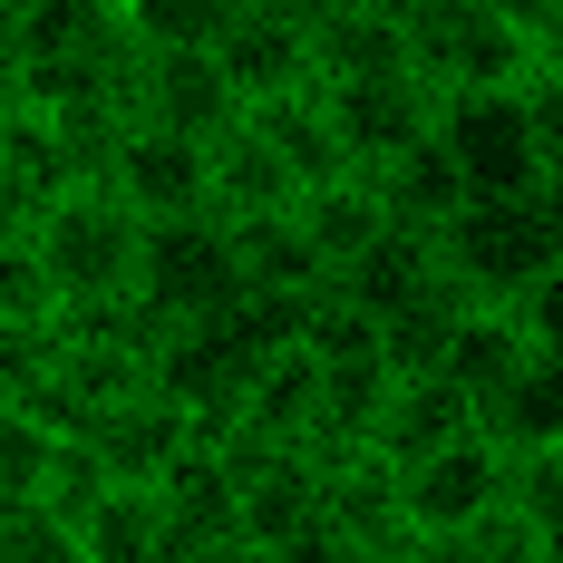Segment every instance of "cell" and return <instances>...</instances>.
<instances>
[{
    "label": "cell",
    "instance_id": "obj_9",
    "mask_svg": "<svg viewBox=\"0 0 563 563\" xmlns=\"http://www.w3.org/2000/svg\"><path fill=\"white\" fill-rule=\"evenodd\" d=\"M486 506H506V456L486 438H456V448L398 466V525H408V544H448L456 525H476Z\"/></svg>",
    "mask_w": 563,
    "mask_h": 563
},
{
    "label": "cell",
    "instance_id": "obj_5",
    "mask_svg": "<svg viewBox=\"0 0 563 563\" xmlns=\"http://www.w3.org/2000/svg\"><path fill=\"white\" fill-rule=\"evenodd\" d=\"M156 331L175 321H224L243 301V273H233V233L214 214H175V224H146L136 243V291H126Z\"/></svg>",
    "mask_w": 563,
    "mask_h": 563
},
{
    "label": "cell",
    "instance_id": "obj_3",
    "mask_svg": "<svg viewBox=\"0 0 563 563\" xmlns=\"http://www.w3.org/2000/svg\"><path fill=\"white\" fill-rule=\"evenodd\" d=\"M136 243H146V224L117 205L108 185H68L49 214L30 224V253L49 273L58 311H117L136 291Z\"/></svg>",
    "mask_w": 563,
    "mask_h": 563
},
{
    "label": "cell",
    "instance_id": "obj_11",
    "mask_svg": "<svg viewBox=\"0 0 563 563\" xmlns=\"http://www.w3.org/2000/svg\"><path fill=\"white\" fill-rule=\"evenodd\" d=\"M456 438H476V408H466L438 369H389V398H379V418H369L360 448L389 456V466H418V456L456 448Z\"/></svg>",
    "mask_w": 563,
    "mask_h": 563
},
{
    "label": "cell",
    "instance_id": "obj_13",
    "mask_svg": "<svg viewBox=\"0 0 563 563\" xmlns=\"http://www.w3.org/2000/svg\"><path fill=\"white\" fill-rule=\"evenodd\" d=\"M321 525H331L350 554L408 544V525H398V466H389V456H369V448L321 456Z\"/></svg>",
    "mask_w": 563,
    "mask_h": 563
},
{
    "label": "cell",
    "instance_id": "obj_24",
    "mask_svg": "<svg viewBox=\"0 0 563 563\" xmlns=\"http://www.w3.org/2000/svg\"><path fill=\"white\" fill-rule=\"evenodd\" d=\"M243 126L263 136L282 156V175L291 185H321V175H350L340 166V146H331V117H321V98L311 88H291V98H263V108H243Z\"/></svg>",
    "mask_w": 563,
    "mask_h": 563
},
{
    "label": "cell",
    "instance_id": "obj_25",
    "mask_svg": "<svg viewBox=\"0 0 563 563\" xmlns=\"http://www.w3.org/2000/svg\"><path fill=\"white\" fill-rule=\"evenodd\" d=\"M243 0H117L126 49H214Z\"/></svg>",
    "mask_w": 563,
    "mask_h": 563
},
{
    "label": "cell",
    "instance_id": "obj_34",
    "mask_svg": "<svg viewBox=\"0 0 563 563\" xmlns=\"http://www.w3.org/2000/svg\"><path fill=\"white\" fill-rule=\"evenodd\" d=\"M20 68V0H0V78Z\"/></svg>",
    "mask_w": 563,
    "mask_h": 563
},
{
    "label": "cell",
    "instance_id": "obj_8",
    "mask_svg": "<svg viewBox=\"0 0 563 563\" xmlns=\"http://www.w3.org/2000/svg\"><path fill=\"white\" fill-rule=\"evenodd\" d=\"M108 185L136 224H175V214H214V185H205V146L195 136H166V126H117V156H108Z\"/></svg>",
    "mask_w": 563,
    "mask_h": 563
},
{
    "label": "cell",
    "instance_id": "obj_21",
    "mask_svg": "<svg viewBox=\"0 0 563 563\" xmlns=\"http://www.w3.org/2000/svg\"><path fill=\"white\" fill-rule=\"evenodd\" d=\"M291 224L311 233V253L340 273L350 253H369V243L389 233V214H379L369 175H321V185H301V195H291Z\"/></svg>",
    "mask_w": 563,
    "mask_h": 563
},
{
    "label": "cell",
    "instance_id": "obj_22",
    "mask_svg": "<svg viewBox=\"0 0 563 563\" xmlns=\"http://www.w3.org/2000/svg\"><path fill=\"white\" fill-rule=\"evenodd\" d=\"M40 58H126L117 0H20V68Z\"/></svg>",
    "mask_w": 563,
    "mask_h": 563
},
{
    "label": "cell",
    "instance_id": "obj_32",
    "mask_svg": "<svg viewBox=\"0 0 563 563\" xmlns=\"http://www.w3.org/2000/svg\"><path fill=\"white\" fill-rule=\"evenodd\" d=\"M486 10H496L506 30H525V40H554L563 49V0H486Z\"/></svg>",
    "mask_w": 563,
    "mask_h": 563
},
{
    "label": "cell",
    "instance_id": "obj_6",
    "mask_svg": "<svg viewBox=\"0 0 563 563\" xmlns=\"http://www.w3.org/2000/svg\"><path fill=\"white\" fill-rule=\"evenodd\" d=\"M126 117L136 126H166V136H195V146H214L243 98L224 88V68L214 49H126Z\"/></svg>",
    "mask_w": 563,
    "mask_h": 563
},
{
    "label": "cell",
    "instance_id": "obj_23",
    "mask_svg": "<svg viewBox=\"0 0 563 563\" xmlns=\"http://www.w3.org/2000/svg\"><path fill=\"white\" fill-rule=\"evenodd\" d=\"M331 78H418L408 68V30H389V20H369V10L340 0L331 20L311 30V88H331Z\"/></svg>",
    "mask_w": 563,
    "mask_h": 563
},
{
    "label": "cell",
    "instance_id": "obj_20",
    "mask_svg": "<svg viewBox=\"0 0 563 563\" xmlns=\"http://www.w3.org/2000/svg\"><path fill=\"white\" fill-rule=\"evenodd\" d=\"M233 233V273H243V291H331V263L311 253V233L291 224V205L282 214H243Z\"/></svg>",
    "mask_w": 563,
    "mask_h": 563
},
{
    "label": "cell",
    "instance_id": "obj_30",
    "mask_svg": "<svg viewBox=\"0 0 563 563\" xmlns=\"http://www.w3.org/2000/svg\"><path fill=\"white\" fill-rule=\"evenodd\" d=\"M0 563H78V544L49 506H0Z\"/></svg>",
    "mask_w": 563,
    "mask_h": 563
},
{
    "label": "cell",
    "instance_id": "obj_4",
    "mask_svg": "<svg viewBox=\"0 0 563 563\" xmlns=\"http://www.w3.org/2000/svg\"><path fill=\"white\" fill-rule=\"evenodd\" d=\"M408 68L428 78V98H448V88H525V78L563 68V49L506 30L486 0H428L408 20Z\"/></svg>",
    "mask_w": 563,
    "mask_h": 563
},
{
    "label": "cell",
    "instance_id": "obj_31",
    "mask_svg": "<svg viewBox=\"0 0 563 563\" xmlns=\"http://www.w3.org/2000/svg\"><path fill=\"white\" fill-rule=\"evenodd\" d=\"M253 563H350V544H340L331 525H301V534H282V544H263Z\"/></svg>",
    "mask_w": 563,
    "mask_h": 563
},
{
    "label": "cell",
    "instance_id": "obj_2",
    "mask_svg": "<svg viewBox=\"0 0 563 563\" xmlns=\"http://www.w3.org/2000/svg\"><path fill=\"white\" fill-rule=\"evenodd\" d=\"M438 282H456L476 311H515L563 282V185L554 195H466L428 233Z\"/></svg>",
    "mask_w": 563,
    "mask_h": 563
},
{
    "label": "cell",
    "instance_id": "obj_19",
    "mask_svg": "<svg viewBox=\"0 0 563 563\" xmlns=\"http://www.w3.org/2000/svg\"><path fill=\"white\" fill-rule=\"evenodd\" d=\"M428 282H438L428 243H418V233H379L369 253H350V263L331 273V291L350 301V311H360V321H398V311H408Z\"/></svg>",
    "mask_w": 563,
    "mask_h": 563
},
{
    "label": "cell",
    "instance_id": "obj_26",
    "mask_svg": "<svg viewBox=\"0 0 563 563\" xmlns=\"http://www.w3.org/2000/svg\"><path fill=\"white\" fill-rule=\"evenodd\" d=\"M428 563H563V534H544V525H525V515L486 506L476 525H456L448 544H418Z\"/></svg>",
    "mask_w": 563,
    "mask_h": 563
},
{
    "label": "cell",
    "instance_id": "obj_29",
    "mask_svg": "<svg viewBox=\"0 0 563 563\" xmlns=\"http://www.w3.org/2000/svg\"><path fill=\"white\" fill-rule=\"evenodd\" d=\"M506 515H525V525L563 534V448H544V456H506Z\"/></svg>",
    "mask_w": 563,
    "mask_h": 563
},
{
    "label": "cell",
    "instance_id": "obj_35",
    "mask_svg": "<svg viewBox=\"0 0 563 563\" xmlns=\"http://www.w3.org/2000/svg\"><path fill=\"white\" fill-rule=\"evenodd\" d=\"M350 10H369V20H389V30H408V20H418L428 0H350Z\"/></svg>",
    "mask_w": 563,
    "mask_h": 563
},
{
    "label": "cell",
    "instance_id": "obj_10",
    "mask_svg": "<svg viewBox=\"0 0 563 563\" xmlns=\"http://www.w3.org/2000/svg\"><path fill=\"white\" fill-rule=\"evenodd\" d=\"M78 448L98 456L108 486H166L175 456L195 448V428H185V408H166L156 389H136V398H108V408L78 428Z\"/></svg>",
    "mask_w": 563,
    "mask_h": 563
},
{
    "label": "cell",
    "instance_id": "obj_1",
    "mask_svg": "<svg viewBox=\"0 0 563 563\" xmlns=\"http://www.w3.org/2000/svg\"><path fill=\"white\" fill-rule=\"evenodd\" d=\"M466 195H554L563 185V68L525 88H448L428 117Z\"/></svg>",
    "mask_w": 563,
    "mask_h": 563
},
{
    "label": "cell",
    "instance_id": "obj_18",
    "mask_svg": "<svg viewBox=\"0 0 563 563\" xmlns=\"http://www.w3.org/2000/svg\"><path fill=\"white\" fill-rule=\"evenodd\" d=\"M369 195H379V214H389V233H428L448 224L456 205H466V185H456V166L438 156V136H418L408 156H389V166H369Z\"/></svg>",
    "mask_w": 563,
    "mask_h": 563
},
{
    "label": "cell",
    "instance_id": "obj_16",
    "mask_svg": "<svg viewBox=\"0 0 563 563\" xmlns=\"http://www.w3.org/2000/svg\"><path fill=\"white\" fill-rule=\"evenodd\" d=\"M68 185H78V175H68V156H58V136L20 108L10 126H0V233H30Z\"/></svg>",
    "mask_w": 563,
    "mask_h": 563
},
{
    "label": "cell",
    "instance_id": "obj_37",
    "mask_svg": "<svg viewBox=\"0 0 563 563\" xmlns=\"http://www.w3.org/2000/svg\"><path fill=\"white\" fill-rule=\"evenodd\" d=\"M10 117H20V88H10V78H0V126H10Z\"/></svg>",
    "mask_w": 563,
    "mask_h": 563
},
{
    "label": "cell",
    "instance_id": "obj_27",
    "mask_svg": "<svg viewBox=\"0 0 563 563\" xmlns=\"http://www.w3.org/2000/svg\"><path fill=\"white\" fill-rule=\"evenodd\" d=\"M49 456H58V428H40L20 398H0V506H40Z\"/></svg>",
    "mask_w": 563,
    "mask_h": 563
},
{
    "label": "cell",
    "instance_id": "obj_36",
    "mask_svg": "<svg viewBox=\"0 0 563 563\" xmlns=\"http://www.w3.org/2000/svg\"><path fill=\"white\" fill-rule=\"evenodd\" d=\"M175 563H253L243 544H214V554H175Z\"/></svg>",
    "mask_w": 563,
    "mask_h": 563
},
{
    "label": "cell",
    "instance_id": "obj_33",
    "mask_svg": "<svg viewBox=\"0 0 563 563\" xmlns=\"http://www.w3.org/2000/svg\"><path fill=\"white\" fill-rule=\"evenodd\" d=\"M243 10H253V20H273V30H301V40H311L340 0H243Z\"/></svg>",
    "mask_w": 563,
    "mask_h": 563
},
{
    "label": "cell",
    "instance_id": "obj_7",
    "mask_svg": "<svg viewBox=\"0 0 563 563\" xmlns=\"http://www.w3.org/2000/svg\"><path fill=\"white\" fill-rule=\"evenodd\" d=\"M311 98H321V117H331V146H340L350 175L408 156V146L428 136V117H438L428 78H331V88H311Z\"/></svg>",
    "mask_w": 563,
    "mask_h": 563
},
{
    "label": "cell",
    "instance_id": "obj_28",
    "mask_svg": "<svg viewBox=\"0 0 563 563\" xmlns=\"http://www.w3.org/2000/svg\"><path fill=\"white\" fill-rule=\"evenodd\" d=\"M58 321V291L30 253V233H0V331H49Z\"/></svg>",
    "mask_w": 563,
    "mask_h": 563
},
{
    "label": "cell",
    "instance_id": "obj_14",
    "mask_svg": "<svg viewBox=\"0 0 563 563\" xmlns=\"http://www.w3.org/2000/svg\"><path fill=\"white\" fill-rule=\"evenodd\" d=\"M214 68H224V88L243 98V108H263V98L311 88V40H301V30H273V20H253V10H233V30L214 40Z\"/></svg>",
    "mask_w": 563,
    "mask_h": 563
},
{
    "label": "cell",
    "instance_id": "obj_12",
    "mask_svg": "<svg viewBox=\"0 0 563 563\" xmlns=\"http://www.w3.org/2000/svg\"><path fill=\"white\" fill-rule=\"evenodd\" d=\"M476 438H486L496 456L563 448V350H525L506 379L476 398Z\"/></svg>",
    "mask_w": 563,
    "mask_h": 563
},
{
    "label": "cell",
    "instance_id": "obj_15",
    "mask_svg": "<svg viewBox=\"0 0 563 563\" xmlns=\"http://www.w3.org/2000/svg\"><path fill=\"white\" fill-rule=\"evenodd\" d=\"M78 563H166V506L156 486H98L88 506L68 515Z\"/></svg>",
    "mask_w": 563,
    "mask_h": 563
},
{
    "label": "cell",
    "instance_id": "obj_17",
    "mask_svg": "<svg viewBox=\"0 0 563 563\" xmlns=\"http://www.w3.org/2000/svg\"><path fill=\"white\" fill-rule=\"evenodd\" d=\"M205 185H214V224H243V214H282V205L301 195V185L282 175V156L263 146V136H253V126H243V117H233L224 136L205 146Z\"/></svg>",
    "mask_w": 563,
    "mask_h": 563
}]
</instances>
